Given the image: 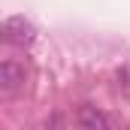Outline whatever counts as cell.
I'll return each instance as SVG.
<instances>
[{"mask_svg":"<svg viewBox=\"0 0 130 130\" xmlns=\"http://www.w3.org/2000/svg\"><path fill=\"white\" fill-rule=\"evenodd\" d=\"M24 79H27L24 64H18V61H0V91L15 94L18 88H24Z\"/></svg>","mask_w":130,"mask_h":130,"instance_id":"obj_2","label":"cell"},{"mask_svg":"<svg viewBox=\"0 0 130 130\" xmlns=\"http://www.w3.org/2000/svg\"><path fill=\"white\" fill-rule=\"evenodd\" d=\"M33 39H36V27H33L24 15H12V18H6V21L0 24V42H3V45H18V48H24V45H30Z\"/></svg>","mask_w":130,"mask_h":130,"instance_id":"obj_1","label":"cell"},{"mask_svg":"<svg viewBox=\"0 0 130 130\" xmlns=\"http://www.w3.org/2000/svg\"><path fill=\"white\" fill-rule=\"evenodd\" d=\"M76 124L79 130H112V118L97 106H82L76 112Z\"/></svg>","mask_w":130,"mask_h":130,"instance_id":"obj_3","label":"cell"}]
</instances>
